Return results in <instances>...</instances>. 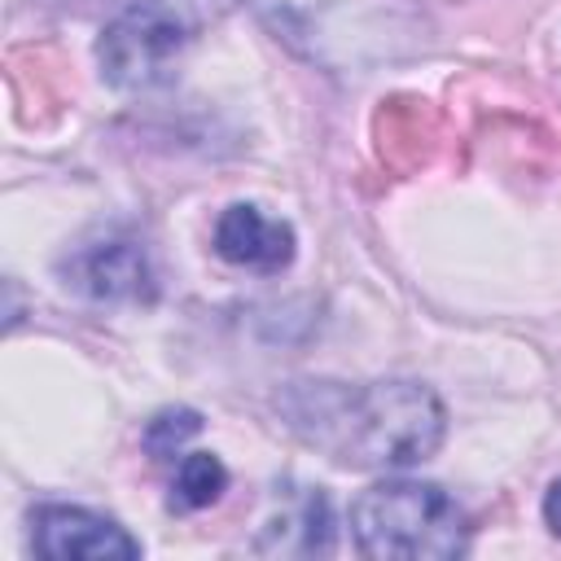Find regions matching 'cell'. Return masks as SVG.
Segmentation results:
<instances>
[{
	"mask_svg": "<svg viewBox=\"0 0 561 561\" xmlns=\"http://www.w3.org/2000/svg\"><path fill=\"white\" fill-rule=\"evenodd\" d=\"M285 425L351 469H408L438 451L447 416L416 381H294L280 390Z\"/></svg>",
	"mask_w": 561,
	"mask_h": 561,
	"instance_id": "1",
	"label": "cell"
},
{
	"mask_svg": "<svg viewBox=\"0 0 561 561\" xmlns=\"http://www.w3.org/2000/svg\"><path fill=\"white\" fill-rule=\"evenodd\" d=\"M302 61L329 75H373L430 48L421 0H245Z\"/></svg>",
	"mask_w": 561,
	"mask_h": 561,
	"instance_id": "2",
	"label": "cell"
},
{
	"mask_svg": "<svg viewBox=\"0 0 561 561\" xmlns=\"http://www.w3.org/2000/svg\"><path fill=\"white\" fill-rule=\"evenodd\" d=\"M351 535L364 557L403 561H451L469 552L465 508L434 482L386 478L359 491L351 504Z\"/></svg>",
	"mask_w": 561,
	"mask_h": 561,
	"instance_id": "3",
	"label": "cell"
},
{
	"mask_svg": "<svg viewBox=\"0 0 561 561\" xmlns=\"http://www.w3.org/2000/svg\"><path fill=\"white\" fill-rule=\"evenodd\" d=\"M180 53H184V26L158 0H140V4L123 9L96 44L101 70L118 92L162 88L175 75Z\"/></svg>",
	"mask_w": 561,
	"mask_h": 561,
	"instance_id": "4",
	"label": "cell"
},
{
	"mask_svg": "<svg viewBox=\"0 0 561 561\" xmlns=\"http://www.w3.org/2000/svg\"><path fill=\"white\" fill-rule=\"evenodd\" d=\"M31 539L35 552L48 561H131L140 557V539H131L118 522L92 513V508H75V504H44L31 513Z\"/></svg>",
	"mask_w": 561,
	"mask_h": 561,
	"instance_id": "5",
	"label": "cell"
},
{
	"mask_svg": "<svg viewBox=\"0 0 561 561\" xmlns=\"http://www.w3.org/2000/svg\"><path fill=\"white\" fill-rule=\"evenodd\" d=\"M215 254L250 272H280L294 263V228L263 215L254 202H232L215 219Z\"/></svg>",
	"mask_w": 561,
	"mask_h": 561,
	"instance_id": "6",
	"label": "cell"
},
{
	"mask_svg": "<svg viewBox=\"0 0 561 561\" xmlns=\"http://www.w3.org/2000/svg\"><path fill=\"white\" fill-rule=\"evenodd\" d=\"M70 276L83 294H92L101 302H149L153 298V267H149L145 250L127 237H105V241L88 245L70 263Z\"/></svg>",
	"mask_w": 561,
	"mask_h": 561,
	"instance_id": "7",
	"label": "cell"
},
{
	"mask_svg": "<svg viewBox=\"0 0 561 561\" xmlns=\"http://www.w3.org/2000/svg\"><path fill=\"white\" fill-rule=\"evenodd\" d=\"M259 552H329L333 548V513L320 486L285 491V504L263 522L254 543Z\"/></svg>",
	"mask_w": 561,
	"mask_h": 561,
	"instance_id": "8",
	"label": "cell"
},
{
	"mask_svg": "<svg viewBox=\"0 0 561 561\" xmlns=\"http://www.w3.org/2000/svg\"><path fill=\"white\" fill-rule=\"evenodd\" d=\"M228 491V469L215 451H188L180 456L175 465V478H171V508L175 513H197V508H210L219 495Z\"/></svg>",
	"mask_w": 561,
	"mask_h": 561,
	"instance_id": "9",
	"label": "cell"
},
{
	"mask_svg": "<svg viewBox=\"0 0 561 561\" xmlns=\"http://www.w3.org/2000/svg\"><path fill=\"white\" fill-rule=\"evenodd\" d=\"M202 430V416L193 412V408H167V412H158L149 425H145V451L153 456V460H175V451L193 438Z\"/></svg>",
	"mask_w": 561,
	"mask_h": 561,
	"instance_id": "10",
	"label": "cell"
},
{
	"mask_svg": "<svg viewBox=\"0 0 561 561\" xmlns=\"http://www.w3.org/2000/svg\"><path fill=\"white\" fill-rule=\"evenodd\" d=\"M543 522H548V530L561 539V478L548 486V495H543Z\"/></svg>",
	"mask_w": 561,
	"mask_h": 561,
	"instance_id": "11",
	"label": "cell"
}]
</instances>
